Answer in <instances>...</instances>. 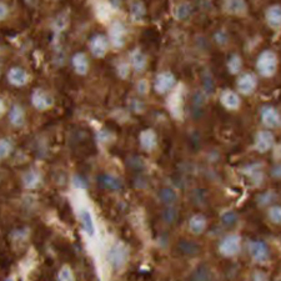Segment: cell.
Masks as SVG:
<instances>
[{
    "label": "cell",
    "mask_w": 281,
    "mask_h": 281,
    "mask_svg": "<svg viewBox=\"0 0 281 281\" xmlns=\"http://www.w3.org/2000/svg\"><path fill=\"white\" fill-rule=\"evenodd\" d=\"M277 55L272 50H264L256 60V69L264 78H271L277 70Z\"/></svg>",
    "instance_id": "cell-1"
},
{
    "label": "cell",
    "mask_w": 281,
    "mask_h": 281,
    "mask_svg": "<svg viewBox=\"0 0 281 281\" xmlns=\"http://www.w3.org/2000/svg\"><path fill=\"white\" fill-rule=\"evenodd\" d=\"M242 250V236L237 234H229L219 244V252L225 257H234Z\"/></svg>",
    "instance_id": "cell-2"
},
{
    "label": "cell",
    "mask_w": 281,
    "mask_h": 281,
    "mask_svg": "<svg viewBox=\"0 0 281 281\" xmlns=\"http://www.w3.org/2000/svg\"><path fill=\"white\" fill-rule=\"evenodd\" d=\"M129 251L123 244L116 243L114 244L108 252V260L111 264V266L115 269H123L125 264L128 263Z\"/></svg>",
    "instance_id": "cell-3"
},
{
    "label": "cell",
    "mask_w": 281,
    "mask_h": 281,
    "mask_svg": "<svg viewBox=\"0 0 281 281\" xmlns=\"http://www.w3.org/2000/svg\"><path fill=\"white\" fill-rule=\"evenodd\" d=\"M249 255L255 263L264 264L269 260L270 252H269V248L266 243L262 242V240H252L248 245Z\"/></svg>",
    "instance_id": "cell-4"
},
{
    "label": "cell",
    "mask_w": 281,
    "mask_h": 281,
    "mask_svg": "<svg viewBox=\"0 0 281 281\" xmlns=\"http://www.w3.org/2000/svg\"><path fill=\"white\" fill-rule=\"evenodd\" d=\"M126 38V28L122 22H113L109 28V43L111 47L120 49L124 47Z\"/></svg>",
    "instance_id": "cell-5"
},
{
    "label": "cell",
    "mask_w": 281,
    "mask_h": 281,
    "mask_svg": "<svg viewBox=\"0 0 281 281\" xmlns=\"http://www.w3.org/2000/svg\"><path fill=\"white\" fill-rule=\"evenodd\" d=\"M78 216H79L80 223H82L84 233L87 234L89 237H95L96 231H97L96 223L90 209L85 208V206H82L78 211Z\"/></svg>",
    "instance_id": "cell-6"
},
{
    "label": "cell",
    "mask_w": 281,
    "mask_h": 281,
    "mask_svg": "<svg viewBox=\"0 0 281 281\" xmlns=\"http://www.w3.org/2000/svg\"><path fill=\"white\" fill-rule=\"evenodd\" d=\"M275 136L270 130H260L255 135L254 148L257 153L265 154L274 148Z\"/></svg>",
    "instance_id": "cell-7"
},
{
    "label": "cell",
    "mask_w": 281,
    "mask_h": 281,
    "mask_svg": "<svg viewBox=\"0 0 281 281\" xmlns=\"http://www.w3.org/2000/svg\"><path fill=\"white\" fill-rule=\"evenodd\" d=\"M31 104L40 111H45L54 105V99L43 89H35L31 94Z\"/></svg>",
    "instance_id": "cell-8"
},
{
    "label": "cell",
    "mask_w": 281,
    "mask_h": 281,
    "mask_svg": "<svg viewBox=\"0 0 281 281\" xmlns=\"http://www.w3.org/2000/svg\"><path fill=\"white\" fill-rule=\"evenodd\" d=\"M175 85V76L171 71H162L156 75L154 82V89L157 94H165L170 91Z\"/></svg>",
    "instance_id": "cell-9"
},
{
    "label": "cell",
    "mask_w": 281,
    "mask_h": 281,
    "mask_svg": "<svg viewBox=\"0 0 281 281\" xmlns=\"http://www.w3.org/2000/svg\"><path fill=\"white\" fill-rule=\"evenodd\" d=\"M236 87L243 95H251L257 87V78L252 73H244L237 79Z\"/></svg>",
    "instance_id": "cell-10"
},
{
    "label": "cell",
    "mask_w": 281,
    "mask_h": 281,
    "mask_svg": "<svg viewBox=\"0 0 281 281\" xmlns=\"http://www.w3.org/2000/svg\"><path fill=\"white\" fill-rule=\"evenodd\" d=\"M262 123L268 129H276L281 125V115L274 107H264L260 111Z\"/></svg>",
    "instance_id": "cell-11"
},
{
    "label": "cell",
    "mask_w": 281,
    "mask_h": 281,
    "mask_svg": "<svg viewBox=\"0 0 281 281\" xmlns=\"http://www.w3.org/2000/svg\"><path fill=\"white\" fill-rule=\"evenodd\" d=\"M109 39L104 35H95L90 39L89 49L95 58H104L109 50Z\"/></svg>",
    "instance_id": "cell-12"
},
{
    "label": "cell",
    "mask_w": 281,
    "mask_h": 281,
    "mask_svg": "<svg viewBox=\"0 0 281 281\" xmlns=\"http://www.w3.org/2000/svg\"><path fill=\"white\" fill-rule=\"evenodd\" d=\"M220 103L228 110H237L242 107V99H240L239 94L233 90H229V89H226L220 94Z\"/></svg>",
    "instance_id": "cell-13"
},
{
    "label": "cell",
    "mask_w": 281,
    "mask_h": 281,
    "mask_svg": "<svg viewBox=\"0 0 281 281\" xmlns=\"http://www.w3.org/2000/svg\"><path fill=\"white\" fill-rule=\"evenodd\" d=\"M224 10L230 15L243 16L248 13V4L245 0H224Z\"/></svg>",
    "instance_id": "cell-14"
},
{
    "label": "cell",
    "mask_w": 281,
    "mask_h": 281,
    "mask_svg": "<svg viewBox=\"0 0 281 281\" xmlns=\"http://www.w3.org/2000/svg\"><path fill=\"white\" fill-rule=\"evenodd\" d=\"M8 80L14 87H24L29 82V75L22 68H11L8 71Z\"/></svg>",
    "instance_id": "cell-15"
},
{
    "label": "cell",
    "mask_w": 281,
    "mask_h": 281,
    "mask_svg": "<svg viewBox=\"0 0 281 281\" xmlns=\"http://www.w3.org/2000/svg\"><path fill=\"white\" fill-rule=\"evenodd\" d=\"M140 146L146 151H151L157 145V135L153 129H145L139 135Z\"/></svg>",
    "instance_id": "cell-16"
},
{
    "label": "cell",
    "mask_w": 281,
    "mask_h": 281,
    "mask_svg": "<svg viewBox=\"0 0 281 281\" xmlns=\"http://www.w3.org/2000/svg\"><path fill=\"white\" fill-rule=\"evenodd\" d=\"M266 23L274 30L281 29V5H272L266 10Z\"/></svg>",
    "instance_id": "cell-17"
},
{
    "label": "cell",
    "mask_w": 281,
    "mask_h": 281,
    "mask_svg": "<svg viewBox=\"0 0 281 281\" xmlns=\"http://www.w3.org/2000/svg\"><path fill=\"white\" fill-rule=\"evenodd\" d=\"M189 231L194 235H202L208 228V220L203 214H195L189 220Z\"/></svg>",
    "instance_id": "cell-18"
},
{
    "label": "cell",
    "mask_w": 281,
    "mask_h": 281,
    "mask_svg": "<svg viewBox=\"0 0 281 281\" xmlns=\"http://www.w3.org/2000/svg\"><path fill=\"white\" fill-rule=\"evenodd\" d=\"M243 173L251 180L252 184L260 185L264 180V171L260 164H250L243 169Z\"/></svg>",
    "instance_id": "cell-19"
},
{
    "label": "cell",
    "mask_w": 281,
    "mask_h": 281,
    "mask_svg": "<svg viewBox=\"0 0 281 281\" xmlns=\"http://www.w3.org/2000/svg\"><path fill=\"white\" fill-rule=\"evenodd\" d=\"M74 70L79 75H87L89 71V60L84 53H76L71 59Z\"/></svg>",
    "instance_id": "cell-20"
},
{
    "label": "cell",
    "mask_w": 281,
    "mask_h": 281,
    "mask_svg": "<svg viewBox=\"0 0 281 281\" xmlns=\"http://www.w3.org/2000/svg\"><path fill=\"white\" fill-rule=\"evenodd\" d=\"M169 109H170V113L173 114V116L175 117H180L183 113V95L180 89L177 91H175L169 97L168 102Z\"/></svg>",
    "instance_id": "cell-21"
},
{
    "label": "cell",
    "mask_w": 281,
    "mask_h": 281,
    "mask_svg": "<svg viewBox=\"0 0 281 281\" xmlns=\"http://www.w3.org/2000/svg\"><path fill=\"white\" fill-rule=\"evenodd\" d=\"M130 64L134 70L140 73V71L145 70L146 65H148V58H146V55L142 50L135 49V50L131 51L130 54Z\"/></svg>",
    "instance_id": "cell-22"
},
{
    "label": "cell",
    "mask_w": 281,
    "mask_h": 281,
    "mask_svg": "<svg viewBox=\"0 0 281 281\" xmlns=\"http://www.w3.org/2000/svg\"><path fill=\"white\" fill-rule=\"evenodd\" d=\"M99 184L103 186V188L108 189V190H120L123 188L122 180L117 176H114V175L110 174H104L99 177Z\"/></svg>",
    "instance_id": "cell-23"
},
{
    "label": "cell",
    "mask_w": 281,
    "mask_h": 281,
    "mask_svg": "<svg viewBox=\"0 0 281 281\" xmlns=\"http://www.w3.org/2000/svg\"><path fill=\"white\" fill-rule=\"evenodd\" d=\"M23 184L29 190H34L42 184V175L35 170H29L23 176Z\"/></svg>",
    "instance_id": "cell-24"
},
{
    "label": "cell",
    "mask_w": 281,
    "mask_h": 281,
    "mask_svg": "<svg viewBox=\"0 0 281 281\" xmlns=\"http://www.w3.org/2000/svg\"><path fill=\"white\" fill-rule=\"evenodd\" d=\"M9 120H10V124L15 126V128H20V126L24 125L25 123L24 109L20 107V105H14L9 113Z\"/></svg>",
    "instance_id": "cell-25"
},
{
    "label": "cell",
    "mask_w": 281,
    "mask_h": 281,
    "mask_svg": "<svg viewBox=\"0 0 281 281\" xmlns=\"http://www.w3.org/2000/svg\"><path fill=\"white\" fill-rule=\"evenodd\" d=\"M114 10H113V5L110 4V3H100V4H97L96 7V15L97 18H99L102 22H107L111 18V15H113Z\"/></svg>",
    "instance_id": "cell-26"
},
{
    "label": "cell",
    "mask_w": 281,
    "mask_h": 281,
    "mask_svg": "<svg viewBox=\"0 0 281 281\" xmlns=\"http://www.w3.org/2000/svg\"><path fill=\"white\" fill-rule=\"evenodd\" d=\"M159 199H160V202H162V203H164V204H166V205L171 206V205H174L175 203H176L177 194H176V191L173 190V189L164 188V189H162V190H160Z\"/></svg>",
    "instance_id": "cell-27"
},
{
    "label": "cell",
    "mask_w": 281,
    "mask_h": 281,
    "mask_svg": "<svg viewBox=\"0 0 281 281\" xmlns=\"http://www.w3.org/2000/svg\"><path fill=\"white\" fill-rule=\"evenodd\" d=\"M191 7L189 3H180L175 7L174 9V16L176 20H184L190 15Z\"/></svg>",
    "instance_id": "cell-28"
},
{
    "label": "cell",
    "mask_w": 281,
    "mask_h": 281,
    "mask_svg": "<svg viewBox=\"0 0 281 281\" xmlns=\"http://www.w3.org/2000/svg\"><path fill=\"white\" fill-rule=\"evenodd\" d=\"M243 68V60L240 58V55L237 54H234V55L230 56L228 62V69L231 74H237Z\"/></svg>",
    "instance_id": "cell-29"
},
{
    "label": "cell",
    "mask_w": 281,
    "mask_h": 281,
    "mask_svg": "<svg viewBox=\"0 0 281 281\" xmlns=\"http://www.w3.org/2000/svg\"><path fill=\"white\" fill-rule=\"evenodd\" d=\"M13 151V143L9 139H0V160L5 159Z\"/></svg>",
    "instance_id": "cell-30"
},
{
    "label": "cell",
    "mask_w": 281,
    "mask_h": 281,
    "mask_svg": "<svg viewBox=\"0 0 281 281\" xmlns=\"http://www.w3.org/2000/svg\"><path fill=\"white\" fill-rule=\"evenodd\" d=\"M268 216L272 224L281 225V206L280 205L271 206L268 211Z\"/></svg>",
    "instance_id": "cell-31"
},
{
    "label": "cell",
    "mask_w": 281,
    "mask_h": 281,
    "mask_svg": "<svg viewBox=\"0 0 281 281\" xmlns=\"http://www.w3.org/2000/svg\"><path fill=\"white\" fill-rule=\"evenodd\" d=\"M131 16L135 22H140L145 16V7L142 3H135V4L131 7Z\"/></svg>",
    "instance_id": "cell-32"
},
{
    "label": "cell",
    "mask_w": 281,
    "mask_h": 281,
    "mask_svg": "<svg viewBox=\"0 0 281 281\" xmlns=\"http://www.w3.org/2000/svg\"><path fill=\"white\" fill-rule=\"evenodd\" d=\"M59 281H75V275L69 265H64L59 271Z\"/></svg>",
    "instance_id": "cell-33"
},
{
    "label": "cell",
    "mask_w": 281,
    "mask_h": 281,
    "mask_svg": "<svg viewBox=\"0 0 281 281\" xmlns=\"http://www.w3.org/2000/svg\"><path fill=\"white\" fill-rule=\"evenodd\" d=\"M222 222L228 226H233L234 224L237 223V216L236 214L233 213V211H228V213L223 214Z\"/></svg>",
    "instance_id": "cell-34"
},
{
    "label": "cell",
    "mask_w": 281,
    "mask_h": 281,
    "mask_svg": "<svg viewBox=\"0 0 281 281\" xmlns=\"http://www.w3.org/2000/svg\"><path fill=\"white\" fill-rule=\"evenodd\" d=\"M274 200H275V194L271 193V191H269V193H265V194H262L259 197H257V203L263 206L269 205V204L274 202Z\"/></svg>",
    "instance_id": "cell-35"
},
{
    "label": "cell",
    "mask_w": 281,
    "mask_h": 281,
    "mask_svg": "<svg viewBox=\"0 0 281 281\" xmlns=\"http://www.w3.org/2000/svg\"><path fill=\"white\" fill-rule=\"evenodd\" d=\"M117 74L122 79H126L130 74V64L128 63H120V65L117 67Z\"/></svg>",
    "instance_id": "cell-36"
},
{
    "label": "cell",
    "mask_w": 281,
    "mask_h": 281,
    "mask_svg": "<svg viewBox=\"0 0 281 281\" xmlns=\"http://www.w3.org/2000/svg\"><path fill=\"white\" fill-rule=\"evenodd\" d=\"M177 217V211L170 206L169 209H166L164 213V219L166 223H174Z\"/></svg>",
    "instance_id": "cell-37"
},
{
    "label": "cell",
    "mask_w": 281,
    "mask_h": 281,
    "mask_svg": "<svg viewBox=\"0 0 281 281\" xmlns=\"http://www.w3.org/2000/svg\"><path fill=\"white\" fill-rule=\"evenodd\" d=\"M136 89H137V93H139L140 95H145V94L148 93V90H149L148 82H146L145 79H142L139 83H137Z\"/></svg>",
    "instance_id": "cell-38"
},
{
    "label": "cell",
    "mask_w": 281,
    "mask_h": 281,
    "mask_svg": "<svg viewBox=\"0 0 281 281\" xmlns=\"http://www.w3.org/2000/svg\"><path fill=\"white\" fill-rule=\"evenodd\" d=\"M74 186H75L76 189H79V190H85L87 189V183H85V180L83 179V177L80 176H74Z\"/></svg>",
    "instance_id": "cell-39"
},
{
    "label": "cell",
    "mask_w": 281,
    "mask_h": 281,
    "mask_svg": "<svg viewBox=\"0 0 281 281\" xmlns=\"http://www.w3.org/2000/svg\"><path fill=\"white\" fill-rule=\"evenodd\" d=\"M8 14H9V9H8V7L4 4V3L0 2V22L7 18Z\"/></svg>",
    "instance_id": "cell-40"
},
{
    "label": "cell",
    "mask_w": 281,
    "mask_h": 281,
    "mask_svg": "<svg viewBox=\"0 0 281 281\" xmlns=\"http://www.w3.org/2000/svg\"><path fill=\"white\" fill-rule=\"evenodd\" d=\"M271 175L276 179H281V164H277L276 166H274L271 170Z\"/></svg>",
    "instance_id": "cell-41"
},
{
    "label": "cell",
    "mask_w": 281,
    "mask_h": 281,
    "mask_svg": "<svg viewBox=\"0 0 281 281\" xmlns=\"http://www.w3.org/2000/svg\"><path fill=\"white\" fill-rule=\"evenodd\" d=\"M254 281H268V276L262 271L256 272V274L254 275Z\"/></svg>",
    "instance_id": "cell-42"
},
{
    "label": "cell",
    "mask_w": 281,
    "mask_h": 281,
    "mask_svg": "<svg viewBox=\"0 0 281 281\" xmlns=\"http://www.w3.org/2000/svg\"><path fill=\"white\" fill-rule=\"evenodd\" d=\"M99 139L102 140V142H109V139H110V134H109L108 131L102 130L99 133Z\"/></svg>",
    "instance_id": "cell-43"
},
{
    "label": "cell",
    "mask_w": 281,
    "mask_h": 281,
    "mask_svg": "<svg viewBox=\"0 0 281 281\" xmlns=\"http://www.w3.org/2000/svg\"><path fill=\"white\" fill-rule=\"evenodd\" d=\"M131 108H133L134 110L136 111V113H139V111H143V104H142V103L137 102V100H135V99L133 100V105H131Z\"/></svg>",
    "instance_id": "cell-44"
},
{
    "label": "cell",
    "mask_w": 281,
    "mask_h": 281,
    "mask_svg": "<svg viewBox=\"0 0 281 281\" xmlns=\"http://www.w3.org/2000/svg\"><path fill=\"white\" fill-rule=\"evenodd\" d=\"M4 111H5V104H4V102L0 99V116H3Z\"/></svg>",
    "instance_id": "cell-45"
}]
</instances>
